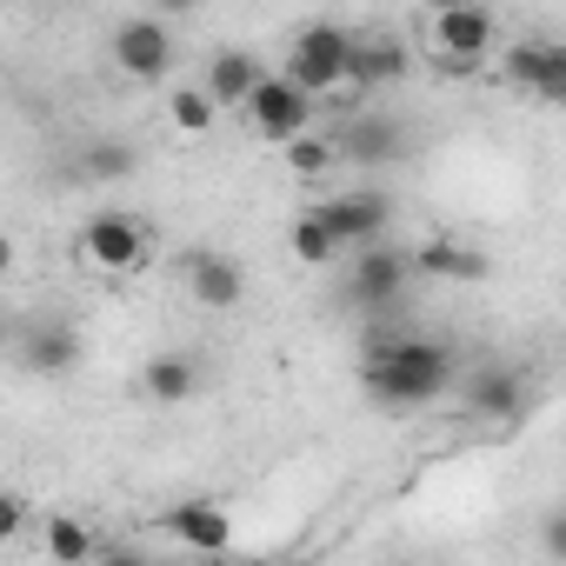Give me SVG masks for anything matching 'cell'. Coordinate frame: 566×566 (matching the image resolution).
Returning <instances> with one entry per match:
<instances>
[{"label": "cell", "instance_id": "1", "mask_svg": "<svg viewBox=\"0 0 566 566\" xmlns=\"http://www.w3.org/2000/svg\"><path fill=\"white\" fill-rule=\"evenodd\" d=\"M460 380V360L447 340H427V334H374L367 354H360V394L387 413H407V407H433L447 400Z\"/></svg>", "mask_w": 566, "mask_h": 566}, {"label": "cell", "instance_id": "2", "mask_svg": "<svg viewBox=\"0 0 566 566\" xmlns=\"http://www.w3.org/2000/svg\"><path fill=\"white\" fill-rule=\"evenodd\" d=\"M500 41V21L486 0H433V14H427V48L447 74H473Z\"/></svg>", "mask_w": 566, "mask_h": 566}, {"label": "cell", "instance_id": "3", "mask_svg": "<svg viewBox=\"0 0 566 566\" xmlns=\"http://www.w3.org/2000/svg\"><path fill=\"white\" fill-rule=\"evenodd\" d=\"M81 260L101 266V273H140V266L154 260V233H147L134 213L101 207V213L81 220Z\"/></svg>", "mask_w": 566, "mask_h": 566}, {"label": "cell", "instance_id": "4", "mask_svg": "<svg viewBox=\"0 0 566 566\" xmlns=\"http://www.w3.org/2000/svg\"><path fill=\"white\" fill-rule=\"evenodd\" d=\"M347 41H354V28H340V21H307V28L294 34L287 67H280V74L321 101V94H334L340 74H347Z\"/></svg>", "mask_w": 566, "mask_h": 566}, {"label": "cell", "instance_id": "5", "mask_svg": "<svg viewBox=\"0 0 566 566\" xmlns=\"http://www.w3.org/2000/svg\"><path fill=\"white\" fill-rule=\"evenodd\" d=\"M114 67H120V81H134V87H160V81L180 67L174 28H167L160 14H134V21H120V28H114Z\"/></svg>", "mask_w": 566, "mask_h": 566}, {"label": "cell", "instance_id": "6", "mask_svg": "<svg viewBox=\"0 0 566 566\" xmlns=\"http://www.w3.org/2000/svg\"><path fill=\"white\" fill-rule=\"evenodd\" d=\"M240 114H247L266 140H294V134H307V127H314V94H307V87H294L287 74H260V81L247 87Z\"/></svg>", "mask_w": 566, "mask_h": 566}, {"label": "cell", "instance_id": "7", "mask_svg": "<svg viewBox=\"0 0 566 566\" xmlns=\"http://www.w3.org/2000/svg\"><path fill=\"white\" fill-rule=\"evenodd\" d=\"M407 247H387V240H367V247H354V273H347V301L354 307H367V314H387L394 301H400V287H407Z\"/></svg>", "mask_w": 566, "mask_h": 566}, {"label": "cell", "instance_id": "8", "mask_svg": "<svg viewBox=\"0 0 566 566\" xmlns=\"http://www.w3.org/2000/svg\"><path fill=\"white\" fill-rule=\"evenodd\" d=\"M500 74H506L520 94L546 101V107H559V101H566V48H559V41H546V34L513 41V48H506V61H500Z\"/></svg>", "mask_w": 566, "mask_h": 566}, {"label": "cell", "instance_id": "9", "mask_svg": "<svg viewBox=\"0 0 566 566\" xmlns=\"http://www.w3.org/2000/svg\"><path fill=\"white\" fill-rule=\"evenodd\" d=\"M187 294H193V307H207V314H233L240 301H247V273H240V260L233 253H220V247H200V253H187Z\"/></svg>", "mask_w": 566, "mask_h": 566}, {"label": "cell", "instance_id": "10", "mask_svg": "<svg viewBox=\"0 0 566 566\" xmlns=\"http://www.w3.org/2000/svg\"><path fill=\"white\" fill-rule=\"evenodd\" d=\"M314 213L327 220V233L340 240V253H354V247H367V240H387V227H394V207H387L380 193H334V200H321Z\"/></svg>", "mask_w": 566, "mask_h": 566}, {"label": "cell", "instance_id": "11", "mask_svg": "<svg viewBox=\"0 0 566 566\" xmlns=\"http://www.w3.org/2000/svg\"><path fill=\"white\" fill-rule=\"evenodd\" d=\"M400 74H407V48H400L394 34H354V41H347V74H340V87L374 94V87H394Z\"/></svg>", "mask_w": 566, "mask_h": 566}, {"label": "cell", "instance_id": "12", "mask_svg": "<svg viewBox=\"0 0 566 566\" xmlns=\"http://www.w3.org/2000/svg\"><path fill=\"white\" fill-rule=\"evenodd\" d=\"M526 400H533V387H526V374H513V367H480V374H467V387H460V407L480 413V420H520Z\"/></svg>", "mask_w": 566, "mask_h": 566}, {"label": "cell", "instance_id": "13", "mask_svg": "<svg viewBox=\"0 0 566 566\" xmlns=\"http://www.w3.org/2000/svg\"><path fill=\"white\" fill-rule=\"evenodd\" d=\"M407 266L427 273V280H460V287H480V280H493L486 247H467V240H420V247L407 253Z\"/></svg>", "mask_w": 566, "mask_h": 566}, {"label": "cell", "instance_id": "14", "mask_svg": "<svg viewBox=\"0 0 566 566\" xmlns=\"http://www.w3.org/2000/svg\"><path fill=\"white\" fill-rule=\"evenodd\" d=\"M81 327L74 321H34L28 327V340H21V360H28V374H41V380H61V374H74L81 367Z\"/></svg>", "mask_w": 566, "mask_h": 566}, {"label": "cell", "instance_id": "15", "mask_svg": "<svg viewBox=\"0 0 566 566\" xmlns=\"http://www.w3.org/2000/svg\"><path fill=\"white\" fill-rule=\"evenodd\" d=\"M160 526L193 553H227L233 546V513H220L213 500H180V506L160 513Z\"/></svg>", "mask_w": 566, "mask_h": 566}, {"label": "cell", "instance_id": "16", "mask_svg": "<svg viewBox=\"0 0 566 566\" xmlns=\"http://www.w3.org/2000/svg\"><path fill=\"white\" fill-rule=\"evenodd\" d=\"M266 67H260V54H247V48H220L213 61H207V74H200V87H207V101L213 107H240L247 101V87L260 81Z\"/></svg>", "mask_w": 566, "mask_h": 566}, {"label": "cell", "instance_id": "17", "mask_svg": "<svg viewBox=\"0 0 566 566\" xmlns=\"http://www.w3.org/2000/svg\"><path fill=\"white\" fill-rule=\"evenodd\" d=\"M140 394H147L154 407H187V400L200 394V367H193V354H154V360L140 367Z\"/></svg>", "mask_w": 566, "mask_h": 566}, {"label": "cell", "instance_id": "18", "mask_svg": "<svg viewBox=\"0 0 566 566\" xmlns=\"http://www.w3.org/2000/svg\"><path fill=\"white\" fill-rule=\"evenodd\" d=\"M334 154H340V160H394V154H400V127L380 120V114L347 120V127L334 134Z\"/></svg>", "mask_w": 566, "mask_h": 566}, {"label": "cell", "instance_id": "19", "mask_svg": "<svg viewBox=\"0 0 566 566\" xmlns=\"http://www.w3.org/2000/svg\"><path fill=\"white\" fill-rule=\"evenodd\" d=\"M41 553H48V559H61V566H81V559H94V553H101V539H94L74 513H48V520H41Z\"/></svg>", "mask_w": 566, "mask_h": 566}, {"label": "cell", "instance_id": "20", "mask_svg": "<svg viewBox=\"0 0 566 566\" xmlns=\"http://www.w3.org/2000/svg\"><path fill=\"white\" fill-rule=\"evenodd\" d=\"M167 120H174V134H187V140H200V134H213V120H220V107L207 101V87H174V94H167Z\"/></svg>", "mask_w": 566, "mask_h": 566}, {"label": "cell", "instance_id": "21", "mask_svg": "<svg viewBox=\"0 0 566 566\" xmlns=\"http://www.w3.org/2000/svg\"><path fill=\"white\" fill-rule=\"evenodd\" d=\"M287 247H294V260H301V266H334V260H340V240L327 233V220H321V213H301V220L287 227Z\"/></svg>", "mask_w": 566, "mask_h": 566}, {"label": "cell", "instance_id": "22", "mask_svg": "<svg viewBox=\"0 0 566 566\" xmlns=\"http://www.w3.org/2000/svg\"><path fill=\"white\" fill-rule=\"evenodd\" d=\"M134 167H140V154H134L127 140H87V154H81V174H87V180H101V187L127 180Z\"/></svg>", "mask_w": 566, "mask_h": 566}, {"label": "cell", "instance_id": "23", "mask_svg": "<svg viewBox=\"0 0 566 566\" xmlns=\"http://www.w3.org/2000/svg\"><path fill=\"white\" fill-rule=\"evenodd\" d=\"M280 154H287V167H294L301 180H321L327 167H340L334 134H294V140H280Z\"/></svg>", "mask_w": 566, "mask_h": 566}, {"label": "cell", "instance_id": "24", "mask_svg": "<svg viewBox=\"0 0 566 566\" xmlns=\"http://www.w3.org/2000/svg\"><path fill=\"white\" fill-rule=\"evenodd\" d=\"M21 526H28V500L21 493H0V546L21 539Z\"/></svg>", "mask_w": 566, "mask_h": 566}, {"label": "cell", "instance_id": "25", "mask_svg": "<svg viewBox=\"0 0 566 566\" xmlns=\"http://www.w3.org/2000/svg\"><path fill=\"white\" fill-rule=\"evenodd\" d=\"M193 8H200V0H154V14H160V21H167V14H193Z\"/></svg>", "mask_w": 566, "mask_h": 566}, {"label": "cell", "instance_id": "26", "mask_svg": "<svg viewBox=\"0 0 566 566\" xmlns=\"http://www.w3.org/2000/svg\"><path fill=\"white\" fill-rule=\"evenodd\" d=\"M0 273H14V240L0 233Z\"/></svg>", "mask_w": 566, "mask_h": 566}, {"label": "cell", "instance_id": "27", "mask_svg": "<svg viewBox=\"0 0 566 566\" xmlns=\"http://www.w3.org/2000/svg\"><path fill=\"white\" fill-rule=\"evenodd\" d=\"M0 354H8V321H0Z\"/></svg>", "mask_w": 566, "mask_h": 566}]
</instances>
